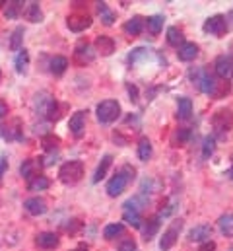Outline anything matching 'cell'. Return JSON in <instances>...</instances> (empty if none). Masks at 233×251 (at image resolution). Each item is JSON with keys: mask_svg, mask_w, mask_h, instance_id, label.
I'll return each mask as SVG.
<instances>
[{"mask_svg": "<svg viewBox=\"0 0 233 251\" xmlns=\"http://www.w3.org/2000/svg\"><path fill=\"white\" fill-rule=\"evenodd\" d=\"M216 74L222 80H232L233 78V55H220L216 59Z\"/></svg>", "mask_w": 233, "mask_h": 251, "instance_id": "9", "label": "cell"}, {"mask_svg": "<svg viewBox=\"0 0 233 251\" xmlns=\"http://www.w3.org/2000/svg\"><path fill=\"white\" fill-rule=\"evenodd\" d=\"M97 14H99V18H101V22H103L105 25H113L115 14L111 12V8H109L105 2H97Z\"/></svg>", "mask_w": 233, "mask_h": 251, "instance_id": "28", "label": "cell"}, {"mask_svg": "<svg viewBox=\"0 0 233 251\" xmlns=\"http://www.w3.org/2000/svg\"><path fill=\"white\" fill-rule=\"evenodd\" d=\"M66 24H68V29H70V31L82 33V31H86L88 27H92L93 20H92V16H88V14H70Z\"/></svg>", "mask_w": 233, "mask_h": 251, "instance_id": "8", "label": "cell"}, {"mask_svg": "<svg viewBox=\"0 0 233 251\" xmlns=\"http://www.w3.org/2000/svg\"><path fill=\"white\" fill-rule=\"evenodd\" d=\"M58 177L64 185H74L84 177V164L80 160H70L66 164H62V168L58 170Z\"/></svg>", "mask_w": 233, "mask_h": 251, "instance_id": "2", "label": "cell"}, {"mask_svg": "<svg viewBox=\"0 0 233 251\" xmlns=\"http://www.w3.org/2000/svg\"><path fill=\"white\" fill-rule=\"evenodd\" d=\"M232 251H233V250H232Z\"/></svg>", "mask_w": 233, "mask_h": 251, "instance_id": "48", "label": "cell"}, {"mask_svg": "<svg viewBox=\"0 0 233 251\" xmlns=\"http://www.w3.org/2000/svg\"><path fill=\"white\" fill-rule=\"evenodd\" d=\"M49 185H51V181H49L45 176H37V177L29 179L27 189H29V191H45V189H49Z\"/></svg>", "mask_w": 233, "mask_h": 251, "instance_id": "34", "label": "cell"}, {"mask_svg": "<svg viewBox=\"0 0 233 251\" xmlns=\"http://www.w3.org/2000/svg\"><path fill=\"white\" fill-rule=\"evenodd\" d=\"M167 43L175 47V49H179L183 43H185V35H183V31L179 29V27H175L171 25L169 29H167Z\"/></svg>", "mask_w": 233, "mask_h": 251, "instance_id": "27", "label": "cell"}, {"mask_svg": "<svg viewBox=\"0 0 233 251\" xmlns=\"http://www.w3.org/2000/svg\"><path fill=\"white\" fill-rule=\"evenodd\" d=\"M23 16H25V20H29L31 24L43 22V12H41V6H39L37 2H29V4L23 8Z\"/></svg>", "mask_w": 233, "mask_h": 251, "instance_id": "21", "label": "cell"}, {"mask_svg": "<svg viewBox=\"0 0 233 251\" xmlns=\"http://www.w3.org/2000/svg\"><path fill=\"white\" fill-rule=\"evenodd\" d=\"M204 31L210 33V35H216V37H222L226 31H228V18L222 16V14H216V16H210L206 22H204Z\"/></svg>", "mask_w": 233, "mask_h": 251, "instance_id": "5", "label": "cell"}, {"mask_svg": "<svg viewBox=\"0 0 233 251\" xmlns=\"http://www.w3.org/2000/svg\"><path fill=\"white\" fill-rule=\"evenodd\" d=\"M6 168H8V162H6L4 158H0V177L4 176V172H6Z\"/></svg>", "mask_w": 233, "mask_h": 251, "instance_id": "44", "label": "cell"}, {"mask_svg": "<svg viewBox=\"0 0 233 251\" xmlns=\"http://www.w3.org/2000/svg\"><path fill=\"white\" fill-rule=\"evenodd\" d=\"M160 216H150L148 220H144V226H142V234H144V240L146 242H150L156 234H158V230H160Z\"/></svg>", "mask_w": 233, "mask_h": 251, "instance_id": "19", "label": "cell"}, {"mask_svg": "<svg viewBox=\"0 0 233 251\" xmlns=\"http://www.w3.org/2000/svg\"><path fill=\"white\" fill-rule=\"evenodd\" d=\"M23 10V2H20V0H12V2H6V8H4V16L6 18H10V20H14V18H18L20 16V12Z\"/></svg>", "mask_w": 233, "mask_h": 251, "instance_id": "30", "label": "cell"}, {"mask_svg": "<svg viewBox=\"0 0 233 251\" xmlns=\"http://www.w3.org/2000/svg\"><path fill=\"white\" fill-rule=\"evenodd\" d=\"M68 128L76 138H80L86 128V111H76L68 121Z\"/></svg>", "mask_w": 233, "mask_h": 251, "instance_id": "11", "label": "cell"}, {"mask_svg": "<svg viewBox=\"0 0 233 251\" xmlns=\"http://www.w3.org/2000/svg\"><path fill=\"white\" fill-rule=\"evenodd\" d=\"M122 220H124L126 224H130L132 228H142V216H140V212H138V210H134V208H130L128 204H124Z\"/></svg>", "mask_w": 233, "mask_h": 251, "instance_id": "22", "label": "cell"}, {"mask_svg": "<svg viewBox=\"0 0 233 251\" xmlns=\"http://www.w3.org/2000/svg\"><path fill=\"white\" fill-rule=\"evenodd\" d=\"M134 177H136V170H134L132 166H128V164L122 166L120 172H116L115 176L109 179V183H107V193H109V197H118Z\"/></svg>", "mask_w": 233, "mask_h": 251, "instance_id": "1", "label": "cell"}, {"mask_svg": "<svg viewBox=\"0 0 233 251\" xmlns=\"http://www.w3.org/2000/svg\"><path fill=\"white\" fill-rule=\"evenodd\" d=\"M111 164H113V158H111L109 154H105V156L101 158V162H99V166H97L95 174H93V183H99V181H101V179L107 176V172H109Z\"/></svg>", "mask_w": 233, "mask_h": 251, "instance_id": "23", "label": "cell"}, {"mask_svg": "<svg viewBox=\"0 0 233 251\" xmlns=\"http://www.w3.org/2000/svg\"><path fill=\"white\" fill-rule=\"evenodd\" d=\"M95 111H97V121L99 123L111 125V123H115L116 119H118V115H120V105L115 100H105V101H101L97 105Z\"/></svg>", "mask_w": 233, "mask_h": 251, "instance_id": "3", "label": "cell"}, {"mask_svg": "<svg viewBox=\"0 0 233 251\" xmlns=\"http://www.w3.org/2000/svg\"><path fill=\"white\" fill-rule=\"evenodd\" d=\"M218 228L226 238H233V212H226L218 220Z\"/></svg>", "mask_w": 233, "mask_h": 251, "instance_id": "24", "label": "cell"}, {"mask_svg": "<svg viewBox=\"0 0 233 251\" xmlns=\"http://www.w3.org/2000/svg\"><path fill=\"white\" fill-rule=\"evenodd\" d=\"M23 27H16L14 31H12V39H10V49L12 51H20V47H22V41H23Z\"/></svg>", "mask_w": 233, "mask_h": 251, "instance_id": "36", "label": "cell"}, {"mask_svg": "<svg viewBox=\"0 0 233 251\" xmlns=\"http://www.w3.org/2000/svg\"><path fill=\"white\" fill-rule=\"evenodd\" d=\"M16 72H20V74H23L25 70H27V64H29V53L25 51V49H22L20 53H18V57H16Z\"/></svg>", "mask_w": 233, "mask_h": 251, "instance_id": "35", "label": "cell"}, {"mask_svg": "<svg viewBox=\"0 0 233 251\" xmlns=\"http://www.w3.org/2000/svg\"><path fill=\"white\" fill-rule=\"evenodd\" d=\"M82 228V222L80 220H70V224H68V232H76V230H80Z\"/></svg>", "mask_w": 233, "mask_h": 251, "instance_id": "42", "label": "cell"}, {"mask_svg": "<svg viewBox=\"0 0 233 251\" xmlns=\"http://www.w3.org/2000/svg\"><path fill=\"white\" fill-rule=\"evenodd\" d=\"M118 251H138V246H136V242L132 238H124L120 242V246H118Z\"/></svg>", "mask_w": 233, "mask_h": 251, "instance_id": "39", "label": "cell"}, {"mask_svg": "<svg viewBox=\"0 0 233 251\" xmlns=\"http://www.w3.org/2000/svg\"><path fill=\"white\" fill-rule=\"evenodd\" d=\"M58 142H60V140H58L57 136H45V138H43V146H45L47 150H53V148H57Z\"/></svg>", "mask_w": 233, "mask_h": 251, "instance_id": "40", "label": "cell"}, {"mask_svg": "<svg viewBox=\"0 0 233 251\" xmlns=\"http://www.w3.org/2000/svg\"><path fill=\"white\" fill-rule=\"evenodd\" d=\"M0 134H2L6 140H10V142L23 140V126H22V121H20V119L8 121L6 125L0 126Z\"/></svg>", "mask_w": 233, "mask_h": 251, "instance_id": "7", "label": "cell"}, {"mask_svg": "<svg viewBox=\"0 0 233 251\" xmlns=\"http://www.w3.org/2000/svg\"><path fill=\"white\" fill-rule=\"evenodd\" d=\"M66 68H68V59L66 57H53L51 59V63H49V70L55 74V76H60V74H64L66 72Z\"/></svg>", "mask_w": 233, "mask_h": 251, "instance_id": "26", "label": "cell"}, {"mask_svg": "<svg viewBox=\"0 0 233 251\" xmlns=\"http://www.w3.org/2000/svg\"><path fill=\"white\" fill-rule=\"evenodd\" d=\"M23 206H25V210H27L29 214H33V216H41V214L47 212V202H45V199H41V197H31V199H27V201L23 202Z\"/></svg>", "mask_w": 233, "mask_h": 251, "instance_id": "14", "label": "cell"}, {"mask_svg": "<svg viewBox=\"0 0 233 251\" xmlns=\"http://www.w3.org/2000/svg\"><path fill=\"white\" fill-rule=\"evenodd\" d=\"M95 51L101 53L103 57H109V55L115 53V41L111 37H107V35H99L95 39Z\"/></svg>", "mask_w": 233, "mask_h": 251, "instance_id": "17", "label": "cell"}, {"mask_svg": "<svg viewBox=\"0 0 233 251\" xmlns=\"http://www.w3.org/2000/svg\"><path fill=\"white\" fill-rule=\"evenodd\" d=\"M177 57H179V61H185V63L194 61L198 57V45L196 43H183L177 51Z\"/></svg>", "mask_w": 233, "mask_h": 251, "instance_id": "18", "label": "cell"}, {"mask_svg": "<svg viewBox=\"0 0 233 251\" xmlns=\"http://www.w3.org/2000/svg\"><path fill=\"white\" fill-rule=\"evenodd\" d=\"M210 238H212V226L208 224H198L188 232L190 242H208Z\"/></svg>", "mask_w": 233, "mask_h": 251, "instance_id": "15", "label": "cell"}, {"mask_svg": "<svg viewBox=\"0 0 233 251\" xmlns=\"http://www.w3.org/2000/svg\"><path fill=\"white\" fill-rule=\"evenodd\" d=\"M144 25H146V20L142 18V16H134V18H130L126 24H124V33L126 35H130V37H136V35H140L142 33V29H144Z\"/></svg>", "mask_w": 233, "mask_h": 251, "instance_id": "16", "label": "cell"}, {"mask_svg": "<svg viewBox=\"0 0 233 251\" xmlns=\"http://www.w3.org/2000/svg\"><path fill=\"white\" fill-rule=\"evenodd\" d=\"M216 150V138L214 136H206L204 138V144H202V156L204 158H210Z\"/></svg>", "mask_w": 233, "mask_h": 251, "instance_id": "37", "label": "cell"}, {"mask_svg": "<svg viewBox=\"0 0 233 251\" xmlns=\"http://www.w3.org/2000/svg\"><path fill=\"white\" fill-rule=\"evenodd\" d=\"M74 57L78 59V63L80 64H86V63H92V61L95 59V53H93V49H92V45H90V43L80 41V43L76 45Z\"/></svg>", "mask_w": 233, "mask_h": 251, "instance_id": "13", "label": "cell"}, {"mask_svg": "<svg viewBox=\"0 0 233 251\" xmlns=\"http://www.w3.org/2000/svg\"><path fill=\"white\" fill-rule=\"evenodd\" d=\"M192 115V100L190 98H179L177 101V119L186 121Z\"/></svg>", "mask_w": 233, "mask_h": 251, "instance_id": "20", "label": "cell"}, {"mask_svg": "<svg viewBox=\"0 0 233 251\" xmlns=\"http://www.w3.org/2000/svg\"><path fill=\"white\" fill-rule=\"evenodd\" d=\"M0 78H2V72H0Z\"/></svg>", "mask_w": 233, "mask_h": 251, "instance_id": "47", "label": "cell"}, {"mask_svg": "<svg viewBox=\"0 0 233 251\" xmlns=\"http://www.w3.org/2000/svg\"><path fill=\"white\" fill-rule=\"evenodd\" d=\"M212 128L218 134H226L233 128V113L232 109H218L212 115Z\"/></svg>", "mask_w": 233, "mask_h": 251, "instance_id": "4", "label": "cell"}, {"mask_svg": "<svg viewBox=\"0 0 233 251\" xmlns=\"http://www.w3.org/2000/svg\"><path fill=\"white\" fill-rule=\"evenodd\" d=\"M190 140V130L188 128H177L171 136V144L173 146H183Z\"/></svg>", "mask_w": 233, "mask_h": 251, "instance_id": "33", "label": "cell"}, {"mask_svg": "<svg viewBox=\"0 0 233 251\" xmlns=\"http://www.w3.org/2000/svg\"><path fill=\"white\" fill-rule=\"evenodd\" d=\"M181 228H183V220H175L173 224L163 232V238L160 240V250L162 251H169L177 244V238L181 234Z\"/></svg>", "mask_w": 233, "mask_h": 251, "instance_id": "6", "label": "cell"}, {"mask_svg": "<svg viewBox=\"0 0 233 251\" xmlns=\"http://www.w3.org/2000/svg\"><path fill=\"white\" fill-rule=\"evenodd\" d=\"M124 234V224L116 222V224H107L105 230H103V238L105 240H115L116 236H122Z\"/></svg>", "mask_w": 233, "mask_h": 251, "instance_id": "32", "label": "cell"}, {"mask_svg": "<svg viewBox=\"0 0 233 251\" xmlns=\"http://www.w3.org/2000/svg\"><path fill=\"white\" fill-rule=\"evenodd\" d=\"M58 244H60V240L53 232H41L35 238V246L41 250H55V248H58Z\"/></svg>", "mask_w": 233, "mask_h": 251, "instance_id": "12", "label": "cell"}, {"mask_svg": "<svg viewBox=\"0 0 233 251\" xmlns=\"http://www.w3.org/2000/svg\"><path fill=\"white\" fill-rule=\"evenodd\" d=\"M72 251H90V250H88V246H86V244H80L76 250H72Z\"/></svg>", "mask_w": 233, "mask_h": 251, "instance_id": "45", "label": "cell"}, {"mask_svg": "<svg viewBox=\"0 0 233 251\" xmlns=\"http://www.w3.org/2000/svg\"><path fill=\"white\" fill-rule=\"evenodd\" d=\"M198 251H216V244L208 240V242H204V244L198 248Z\"/></svg>", "mask_w": 233, "mask_h": 251, "instance_id": "41", "label": "cell"}, {"mask_svg": "<svg viewBox=\"0 0 233 251\" xmlns=\"http://www.w3.org/2000/svg\"><path fill=\"white\" fill-rule=\"evenodd\" d=\"M152 142L144 136V138H140V142H138V158L142 160V162H148L150 158H152Z\"/></svg>", "mask_w": 233, "mask_h": 251, "instance_id": "29", "label": "cell"}, {"mask_svg": "<svg viewBox=\"0 0 233 251\" xmlns=\"http://www.w3.org/2000/svg\"><path fill=\"white\" fill-rule=\"evenodd\" d=\"M228 176L233 179V158H232V168H230V172H228Z\"/></svg>", "mask_w": 233, "mask_h": 251, "instance_id": "46", "label": "cell"}, {"mask_svg": "<svg viewBox=\"0 0 233 251\" xmlns=\"http://www.w3.org/2000/svg\"><path fill=\"white\" fill-rule=\"evenodd\" d=\"M45 117H47L49 121H57L58 117H60V109H58L57 100H53V101H51V105H49V109H47Z\"/></svg>", "mask_w": 233, "mask_h": 251, "instance_id": "38", "label": "cell"}, {"mask_svg": "<svg viewBox=\"0 0 233 251\" xmlns=\"http://www.w3.org/2000/svg\"><path fill=\"white\" fill-rule=\"evenodd\" d=\"M41 168H43L41 158H29V160H25V162L20 166V176L25 177V179H33V177L39 176Z\"/></svg>", "mask_w": 233, "mask_h": 251, "instance_id": "10", "label": "cell"}, {"mask_svg": "<svg viewBox=\"0 0 233 251\" xmlns=\"http://www.w3.org/2000/svg\"><path fill=\"white\" fill-rule=\"evenodd\" d=\"M232 92V84L228 82V80H216V84H214V90H212V94H210V98H214V100H222L224 96H228Z\"/></svg>", "mask_w": 233, "mask_h": 251, "instance_id": "25", "label": "cell"}, {"mask_svg": "<svg viewBox=\"0 0 233 251\" xmlns=\"http://www.w3.org/2000/svg\"><path fill=\"white\" fill-rule=\"evenodd\" d=\"M146 27L152 35H158L163 29V16H150L146 20Z\"/></svg>", "mask_w": 233, "mask_h": 251, "instance_id": "31", "label": "cell"}, {"mask_svg": "<svg viewBox=\"0 0 233 251\" xmlns=\"http://www.w3.org/2000/svg\"><path fill=\"white\" fill-rule=\"evenodd\" d=\"M6 113H8V105H6V101H2V100H0V119H2Z\"/></svg>", "mask_w": 233, "mask_h": 251, "instance_id": "43", "label": "cell"}]
</instances>
